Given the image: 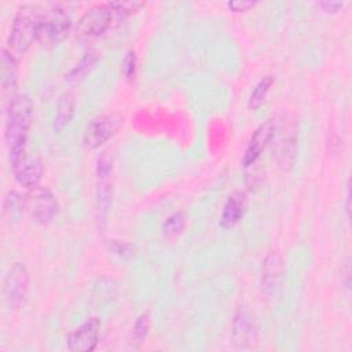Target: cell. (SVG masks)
Segmentation results:
<instances>
[{
	"label": "cell",
	"instance_id": "5b68a950",
	"mask_svg": "<svg viewBox=\"0 0 352 352\" xmlns=\"http://www.w3.org/2000/svg\"><path fill=\"white\" fill-rule=\"evenodd\" d=\"M29 289V272L22 263H14L4 279L3 297L10 309L22 305Z\"/></svg>",
	"mask_w": 352,
	"mask_h": 352
},
{
	"label": "cell",
	"instance_id": "ffe728a7",
	"mask_svg": "<svg viewBox=\"0 0 352 352\" xmlns=\"http://www.w3.org/2000/svg\"><path fill=\"white\" fill-rule=\"evenodd\" d=\"M272 82H274V80H272V77L271 76H265V77H263L256 85H254V88H253V91H252V94H250V96H249V107L250 109H258L263 103H264V100H265V96H267V94H268V91H270V88H271V85H272Z\"/></svg>",
	"mask_w": 352,
	"mask_h": 352
},
{
	"label": "cell",
	"instance_id": "2e32d148",
	"mask_svg": "<svg viewBox=\"0 0 352 352\" xmlns=\"http://www.w3.org/2000/svg\"><path fill=\"white\" fill-rule=\"evenodd\" d=\"M111 197H113V183L111 176L98 177L96 186V223L99 228H103L107 223V217L111 208Z\"/></svg>",
	"mask_w": 352,
	"mask_h": 352
},
{
	"label": "cell",
	"instance_id": "9a60e30c",
	"mask_svg": "<svg viewBox=\"0 0 352 352\" xmlns=\"http://www.w3.org/2000/svg\"><path fill=\"white\" fill-rule=\"evenodd\" d=\"M248 209V197L243 191L241 190H235L232 191L224 206H223V212H221V217H220V223L224 228H230L232 226H235L245 214Z\"/></svg>",
	"mask_w": 352,
	"mask_h": 352
},
{
	"label": "cell",
	"instance_id": "4316f807",
	"mask_svg": "<svg viewBox=\"0 0 352 352\" xmlns=\"http://www.w3.org/2000/svg\"><path fill=\"white\" fill-rule=\"evenodd\" d=\"M326 12H337L340 8L344 7V3L342 1H333V0H327V1H322L319 4Z\"/></svg>",
	"mask_w": 352,
	"mask_h": 352
},
{
	"label": "cell",
	"instance_id": "44dd1931",
	"mask_svg": "<svg viewBox=\"0 0 352 352\" xmlns=\"http://www.w3.org/2000/svg\"><path fill=\"white\" fill-rule=\"evenodd\" d=\"M186 216L183 212H175L169 214L162 224V234L166 238H175L184 230Z\"/></svg>",
	"mask_w": 352,
	"mask_h": 352
},
{
	"label": "cell",
	"instance_id": "30bf717a",
	"mask_svg": "<svg viewBox=\"0 0 352 352\" xmlns=\"http://www.w3.org/2000/svg\"><path fill=\"white\" fill-rule=\"evenodd\" d=\"M258 327L250 312L239 309L232 322V340L238 348H249L257 342Z\"/></svg>",
	"mask_w": 352,
	"mask_h": 352
},
{
	"label": "cell",
	"instance_id": "52a82bcc",
	"mask_svg": "<svg viewBox=\"0 0 352 352\" xmlns=\"http://www.w3.org/2000/svg\"><path fill=\"white\" fill-rule=\"evenodd\" d=\"M100 320L89 318L77 326L67 336V349L72 352H91L96 348L99 340Z\"/></svg>",
	"mask_w": 352,
	"mask_h": 352
},
{
	"label": "cell",
	"instance_id": "6da1fadb",
	"mask_svg": "<svg viewBox=\"0 0 352 352\" xmlns=\"http://www.w3.org/2000/svg\"><path fill=\"white\" fill-rule=\"evenodd\" d=\"M33 118V103L26 94H18L8 102L6 111V140L11 166L26 153L25 143Z\"/></svg>",
	"mask_w": 352,
	"mask_h": 352
},
{
	"label": "cell",
	"instance_id": "9c48e42d",
	"mask_svg": "<svg viewBox=\"0 0 352 352\" xmlns=\"http://www.w3.org/2000/svg\"><path fill=\"white\" fill-rule=\"evenodd\" d=\"M72 28L70 15L62 7H54L44 14L41 36L51 43L62 41Z\"/></svg>",
	"mask_w": 352,
	"mask_h": 352
},
{
	"label": "cell",
	"instance_id": "7402d4cb",
	"mask_svg": "<svg viewBox=\"0 0 352 352\" xmlns=\"http://www.w3.org/2000/svg\"><path fill=\"white\" fill-rule=\"evenodd\" d=\"M150 314L146 311V312H142L135 324H133V338L136 342H143V340L146 338L148 330H150Z\"/></svg>",
	"mask_w": 352,
	"mask_h": 352
},
{
	"label": "cell",
	"instance_id": "8992f818",
	"mask_svg": "<svg viewBox=\"0 0 352 352\" xmlns=\"http://www.w3.org/2000/svg\"><path fill=\"white\" fill-rule=\"evenodd\" d=\"M113 11L109 4H95L88 8L77 23V34L81 37H96L110 26Z\"/></svg>",
	"mask_w": 352,
	"mask_h": 352
},
{
	"label": "cell",
	"instance_id": "3957f363",
	"mask_svg": "<svg viewBox=\"0 0 352 352\" xmlns=\"http://www.w3.org/2000/svg\"><path fill=\"white\" fill-rule=\"evenodd\" d=\"M124 125V117L120 113H106L96 116L87 125L84 132V144L88 148H98L109 142Z\"/></svg>",
	"mask_w": 352,
	"mask_h": 352
},
{
	"label": "cell",
	"instance_id": "e0dca14e",
	"mask_svg": "<svg viewBox=\"0 0 352 352\" xmlns=\"http://www.w3.org/2000/svg\"><path fill=\"white\" fill-rule=\"evenodd\" d=\"M74 114V95L70 92H65L60 95L58 103H56V110L54 116V131L59 133L63 131L70 120L73 118Z\"/></svg>",
	"mask_w": 352,
	"mask_h": 352
},
{
	"label": "cell",
	"instance_id": "cb8c5ba5",
	"mask_svg": "<svg viewBox=\"0 0 352 352\" xmlns=\"http://www.w3.org/2000/svg\"><path fill=\"white\" fill-rule=\"evenodd\" d=\"M110 8L113 12L121 15V16H126L135 11H138L140 7H143V3H136V1H113L109 3Z\"/></svg>",
	"mask_w": 352,
	"mask_h": 352
},
{
	"label": "cell",
	"instance_id": "ba28073f",
	"mask_svg": "<svg viewBox=\"0 0 352 352\" xmlns=\"http://www.w3.org/2000/svg\"><path fill=\"white\" fill-rule=\"evenodd\" d=\"M283 257L279 252H270L263 260L261 268V290L265 296L271 297L279 289L283 278Z\"/></svg>",
	"mask_w": 352,
	"mask_h": 352
},
{
	"label": "cell",
	"instance_id": "484cf974",
	"mask_svg": "<svg viewBox=\"0 0 352 352\" xmlns=\"http://www.w3.org/2000/svg\"><path fill=\"white\" fill-rule=\"evenodd\" d=\"M256 3L254 1H246V0H234V1H228V8L235 11V12H242V11H248L249 8H252Z\"/></svg>",
	"mask_w": 352,
	"mask_h": 352
},
{
	"label": "cell",
	"instance_id": "4fadbf2b",
	"mask_svg": "<svg viewBox=\"0 0 352 352\" xmlns=\"http://www.w3.org/2000/svg\"><path fill=\"white\" fill-rule=\"evenodd\" d=\"M297 146V128L294 121H283L278 143V161L283 169H289L296 157Z\"/></svg>",
	"mask_w": 352,
	"mask_h": 352
},
{
	"label": "cell",
	"instance_id": "d6986e66",
	"mask_svg": "<svg viewBox=\"0 0 352 352\" xmlns=\"http://www.w3.org/2000/svg\"><path fill=\"white\" fill-rule=\"evenodd\" d=\"M96 60H98V54L95 51H88L87 54H84V56L76 65V67L66 76L67 82L76 84V82L81 81L84 78V76L94 67Z\"/></svg>",
	"mask_w": 352,
	"mask_h": 352
},
{
	"label": "cell",
	"instance_id": "5bb4252c",
	"mask_svg": "<svg viewBox=\"0 0 352 352\" xmlns=\"http://www.w3.org/2000/svg\"><path fill=\"white\" fill-rule=\"evenodd\" d=\"M0 69H1V95L6 100H12L18 94L16 82H18V67L16 60L11 51L3 48L0 56Z\"/></svg>",
	"mask_w": 352,
	"mask_h": 352
},
{
	"label": "cell",
	"instance_id": "277c9868",
	"mask_svg": "<svg viewBox=\"0 0 352 352\" xmlns=\"http://www.w3.org/2000/svg\"><path fill=\"white\" fill-rule=\"evenodd\" d=\"M26 209L32 219L38 224L50 223L58 213L59 205L56 197L48 187H30L25 195Z\"/></svg>",
	"mask_w": 352,
	"mask_h": 352
},
{
	"label": "cell",
	"instance_id": "7c38bea8",
	"mask_svg": "<svg viewBox=\"0 0 352 352\" xmlns=\"http://www.w3.org/2000/svg\"><path fill=\"white\" fill-rule=\"evenodd\" d=\"M11 168L16 182L28 188L38 184L44 170L41 160L37 155L28 153H25Z\"/></svg>",
	"mask_w": 352,
	"mask_h": 352
},
{
	"label": "cell",
	"instance_id": "ac0fdd59",
	"mask_svg": "<svg viewBox=\"0 0 352 352\" xmlns=\"http://www.w3.org/2000/svg\"><path fill=\"white\" fill-rule=\"evenodd\" d=\"M25 209H26L25 197L16 191H8L7 195L4 197V204H3V213L6 219L10 223H16L21 220Z\"/></svg>",
	"mask_w": 352,
	"mask_h": 352
},
{
	"label": "cell",
	"instance_id": "d4e9b609",
	"mask_svg": "<svg viewBox=\"0 0 352 352\" xmlns=\"http://www.w3.org/2000/svg\"><path fill=\"white\" fill-rule=\"evenodd\" d=\"M121 72H122L124 77H126V78H132L135 76V72H136V55H135L133 51H128L126 55L124 56Z\"/></svg>",
	"mask_w": 352,
	"mask_h": 352
},
{
	"label": "cell",
	"instance_id": "83f0119b",
	"mask_svg": "<svg viewBox=\"0 0 352 352\" xmlns=\"http://www.w3.org/2000/svg\"><path fill=\"white\" fill-rule=\"evenodd\" d=\"M132 250H133V248H132L131 245H126V243H122V245L117 243V248H114V252H116L117 254H120V256H125V254L131 256V252H132Z\"/></svg>",
	"mask_w": 352,
	"mask_h": 352
},
{
	"label": "cell",
	"instance_id": "8fae6325",
	"mask_svg": "<svg viewBox=\"0 0 352 352\" xmlns=\"http://www.w3.org/2000/svg\"><path fill=\"white\" fill-rule=\"evenodd\" d=\"M275 129H276V125H275L274 120H271V118L264 121L263 124H260L256 128V131L253 132V135L248 143V147L243 153V158H242L243 166L253 165L257 161V158L261 155L264 147L272 139Z\"/></svg>",
	"mask_w": 352,
	"mask_h": 352
},
{
	"label": "cell",
	"instance_id": "603a6c76",
	"mask_svg": "<svg viewBox=\"0 0 352 352\" xmlns=\"http://www.w3.org/2000/svg\"><path fill=\"white\" fill-rule=\"evenodd\" d=\"M113 173V157L104 150L100 153L96 161V177H107Z\"/></svg>",
	"mask_w": 352,
	"mask_h": 352
},
{
	"label": "cell",
	"instance_id": "7a4b0ae2",
	"mask_svg": "<svg viewBox=\"0 0 352 352\" xmlns=\"http://www.w3.org/2000/svg\"><path fill=\"white\" fill-rule=\"evenodd\" d=\"M44 12L37 6H23L12 19L8 34V45L15 52H26L41 36Z\"/></svg>",
	"mask_w": 352,
	"mask_h": 352
}]
</instances>
